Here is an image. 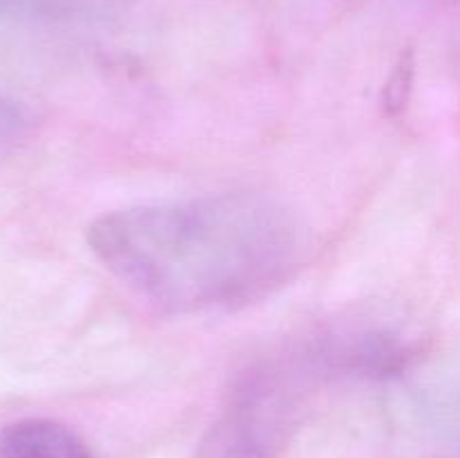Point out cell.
I'll return each instance as SVG.
<instances>
[{"instance_id": "3", "label": "cell", "mask_w": 460, "mask_h": 458, "mask_svg": "<svg viewBox=\"0 0 460 458\" xmlns=\"http://www.w3.org/2000/svg\"><path fill=\"white\" fill-rule=\"evenodd\" d=\"M0 458H97L70 427L48 418H25L0 431Z\"/></svg>"}, {"instance_id": "4", "label": "cell", "mask_w": 460, "mask_h": 458, "mask_svg": "<svg viewBox=\"0 0 460 458\" xmlns=\"http://www.w3.org/2000/svg\"><path fill=\"white\" fill-rule=\"evenodd\" d=\"M112 0H0L3 25L58 27L103 16Z\"/></svg>"}, {"instance_id": "1", "label": "cell", "mask_w": 460, "mask_h": 458, "mask_svg": "<svg viewBox=\"0 0 460 458\" xmlns=\"http://www.w3.org/2000/svg\"><path fill=\"white\" fill-rule=\"evenodd\" d=\"M133 295L175 314L232 310L277 290L304 254L299 220L263 193H218L99 216L85 233Z\"/></svg>"}, {"instance_id": "2", "label": "cell", "mask_w": 460, "mask_h": 458, "mask_svg": "<svg viewBox=\"0 0 460 458\" xmlns=\"http://www.w3.org/2000/svg\"><path fill=\"white\" fill-rule=\"evenodd\" d=\"M295 382L286 373H256L211 429L200 458H274L290 413Z\"/></svg>"}, {"instance_id": "5", "label": "cell", "mask_w": 460, "mask_h": 458, "mask_svg": "<svg viewBox=\"0 0 460 458\" xmlns=\"http://www.w3.org/2000/svg\"><path fill=\"white\" fill-rule=\"evenodd\" d=\"M22 126H25V115H22L21 106L0 92V146L16 137Z\"/></svg>"}]
</instances>
